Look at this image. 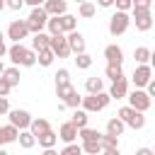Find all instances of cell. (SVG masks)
I'll use <instances>...</instances> for the list:
<instances>
[{"label": "cell", "instance_id": "obj_1", "mask_svg": "<svg viewBox=\"0 0 155 155\" xmlns=\"http://www.w3.org/2000/svg\"><path fill=\"white\" fill-rule=\"evenodd\" d=\"M131 22H136L138 31H148L153 27V15H150V0H136L133 2V17Z\"/></svg>", "mask_w": 155, "mask_h": 155}, {"label": "cell", "instance_id": "obj_2", "mask_svg": "<svg viewBox=\"0 0 155 155\" xmlns=\"http://www.w3.org/2000/svg\"><path fill=\"white\" fill-rule=\"evenodd\" d=\"M7 56H10V61L15 63V68H17V65H24V68L36 65V53H34L31 48H24L22 44H12V46L7 48Z\"/></svg>", "mask_w": 155, "mask_h": 155}, {"label": "cell", "instance_id": "obj_3", "mask_svg": "<svg viewBox=\"0 0 155 155\" xmlns=\"http://www.w3.org/2000/svg\"><path fill=\"white\" fill-rule=\"evenodd\" d=\"M109 102H111L109 92H99V94H87V97H82V111H87V114L102 111V109H107V107H109Z\"/></svg>", "mask_w": 155, "mask_h": 155}, {"label": "cell", "instance_id": "obj_4", "mask_svg": "<svg viewBox=\"0 0 155 155\" xmlns=\"http://www.w3.org/2000/svg\"><path fill=\"white\" fill-rule=\"evenodd\" d=\"M46 24H48V15H46V10H44V7H34L31 15H29V19H27L29 34H41Z\"/></svg>", "mask_w": 155, "mask_h": 155}, {"label": "cell", "instance_id": "obj_5", "mask_svg": "<svg viewBox=\"0 0 155 155\" xmlns=\"http://www.w3.org/2000/svg\"><path fill=\"white\" fill-rule=\"evenodd\" d=\"M119 119L124 121V126H131V128H136V131L145 126V116H143L140 111L131 109V107H121V109H119Z\"/></svg>", "mask_w": 155, "mask_h": 155}, {"label": "cell", "instance_id": "obj_6", "mask_svg": "<svg viewBox=\"0 0 155 155\" xmlns=\"http://www.w3.org/2000/svg\"><path fill=\"white\" fill-rule=\"evenodd\" d=\"M128 27H131V17H128L126 12H114V15L109 17V34H111V36L126 34Z\"/></svg>", "mask_w": 155, "mask_h": 155}, {"label": "cell", "instance_id": "obj_7", "mask_svg": "<svg viewBox=\"0 0 155 155\" xmlns=\"http://www.w3.org/2000/svg\"><path fill=\"white\" fill-rule=\"evenodd\" d=\"M150 104H153V99L145 94V90H133L128 94V107L136 109V111H140V114H145L150 109Z\"/></svg>", "mask_w": 155, "mask_h": 155}, {"label": "cell", "instance_id": "obj_8", "mask_svg": "<svg viewBox=\"0 0 155 155\" xmlns=\"http://www.w3.org/2000/svg\"><path fill=\"white\" fill-rule=\"evenodd\" d=\"M10 126H15L17 131H29L31 126V114L24 109H10Z\"/></svg>", "mask_w": 155, "mask_h": 155}, {"label": "cell", "instance_id": "obj_9", "mask_svg": "<svg viewBox=\"0 0 155 155\" xmlns=\"http://www.w3.org/2000/svg\"><path fill=\"white\" fill-rule=\"evenodd\" d=\"M7 36L15 41V44H22V39L29 36V27H27V19H12L10 27H7Z\"/></svg>", "mask_w": 155, "mask_h": 155}, {"label": "cell", "instance_id": "obj_10", "mask_svg": "<svg viewBox=\"0 0 155 155\" xmlns=\"http://www.w3.org/2000/svg\"><path fill=\"white\" fill-rule=\"evenodd\" d=\"M131 80H133L136 90H140V87H148V82L153 80V68H150V65H136V70H133Z\"/></svg>", "mask_w": 155, "mask_h": 155}, {"label": "cell", "instance_id": "obj_11", "mask_svg": "<svg viewBox=\"0 0 155 155\" xmlns=\"http://www.w3.org/2000/svg\"><path fill=\"white\" fill-rule=\"evenodd\" d=\"M48 48L53 51L56 58H68L70 56V48H68V41H65V34H58V36H51V44Z\"/></svg>", "mask_w": 155, "mask_h": 155}, {"label": "cell", "instance_id": "obj_12", "mask_svg": "<svg viewBox=\"0 0 155 155\" xmlns=\"http://www.w3.org/2000/svg\"><path fill=\"white\" fill-rule=\"evenodd\" d=\"M65 41H68V48H70V53H75V56H82V53H85V36H82L80 31L65 34Z\"/></svg>", "mask_w": 155, "mask_h": 155}, {"label": "cell", "instance_id": "obj_13", "mask_svg": "<svg viewBox=\"0 0 155 155\" xmlns=\"http://www.w3.org/2000/svg\"><path fill=\"white\" fill-rule=\"evenodd\" d=\"M41 7L46 10L48 17H63L65 10H68V2H65V0H46Z\"/></svg>", "mask_w": 155, "mask_h": 155}, {"label": "cell", "instance_id": "obj_14", "mask_svg": "<svg viewBox=\"0 0 155 155\" xmlns=\"http://www.w3.org/2000/svg\"><path fill=\"white\" fill-rule=\"evenodd\" d=\"M104 58H107V65H121V63H124V51H121V46L109 44V46L104 48Z\"/></svg>", "mask_w": 155, "mask_h": 155}, {"label": "cell", "instance_id": "obj_15", "mask_svg": "<svg viewBox=\"0 0 155 155\" xmlns=\"http://www.w3.org/2000/svg\"><path fill=\"white\" fill-rule=\"evenodd\" d=\"M58 138H61L65 145H70V143H75V138H78V128H75L70 121H65V124H61V128H58Z\"/></svg>", "mask_w": 155, "mask_h": 155}, {"label": "cell", "instance_id": "obj_16", "mask_svg": "<svg viewBox=\"0 0 155 155\" xmlns=\"http://www.w3.org/2000/svg\"><path fill=\"white\" fill-rule=\"evenodd\" d=\"M109 97H111V99H124V97H128V80H126V78H121V80L111 82Z\"/></svg>", "mask_w": 155, "mask_h": 155}, {"label": "cell", "instance_id": "obj_17", "mask_svg": "<svg viewBox=\"0 0 155 155\" xmlns=\"http://www.w3.org/2000/svg\"><path fill=\"white\" fill-rule=\"evenodd\" d=\"M58 22H61V31L63 34H73V31H78V17L75 15H63V17H58Z\"/></svg>", "mask_w": 155, "mask_h": 155}, {"label": "cell", "instance_id": "obj_18", "mask_svg": "<svg viewBox=\"0 0 155 155\" xmlns=\"http://www.w3.org/2000/svg\"><path fill=\"white\" fill-rule=\"evenodd\" d=\"M48 131H51V124H48L46 119H31L29 133H31L34 138H39V136H44V133H48Z\"/></svg>", "mask_w": 155, "mask_h": 155}, {"label": "cell", "instance_id": "obj_19", "mask_svg": "<svg viewBox=\"0 0 155 155\" xmlns=\"http://www.w3.org/2000/svg\"><path fill=\"white\" fill-rule=\"evenodd\" d=\"M48 44H51V36L48 34H34V39H31V51L34 53H39V51H44V48H48Z\"/></svg>", "mask_w": 155, "mask_h": 155}, {"label": "cell", "instance_id": "obj_20", "mask_svg": "<svg viewBox=\"0 0 155 155\" xmlns=\"http://www.w3.org/2000/svg\"><path fill=\"white\" fill-rule=\"evenodd\" d=\"M85 90H87V94H99V92H104V80L102 78H87Z\"/></svg>", "mask_w": 155, "mask_h": 155}, {"label": "cell", "instance_id": "obj_21", "mask_svg": "<svg viewBox=\"0 0 155 155\" xmlns=\"http://www.w3.org/2000/svg\"><path fill=\"white\" fill-rule=\"evenodd\" d=\"M87 121H90V114H87V111H82V109H75V114H73L70 124L80 131V128H87Z\"/></svg>", "mask_w": 155, "mask_h": 155}, {"label": "cell", "instance_id": "obj_22", "mask_svg": "<svg viewBox=\"0 0 155 155\" xmlns=\"http://www.w3.org/2000/svg\"><path fill=\"white\" fill-rule=\"evenodd\" d=\"M124 128H126V126H124V121H121L119 116H114V119L107 121V133H109V136H116V138H119V136L124 133Z\"/></svg>", "mask_w": 155, "mask_h": 155}, {"label": "cell", "instance_id": "obj_23", "mask_svg": "<svg viewBox=\"0 0 155 155\" xmlns=\"http://www.w3.org/2000/svg\"><path fill=\"white\" fill-rule=\"evenodd\" d=\"M36 140H39V145H41L44 150H48V148H53V145L58 143V133H56V131L51 128L48 133H44V136H39Z\"/></svg>", "mask_w": 155, "mask_h": 155}, {"label": "cell", "instance_id": "obj_24", "mask_svg": "<svg viewBox=\"0 0 155 155\" xmlns=\"http://www.w3.org/2000/svg\"><path fill=\"white\" fill-rule=\"evenodd\" d=\"M133 58H136V63H138V65H150V48L138 46V48L133 51Z\"/></svg>", "mask_w": 155, "mask_h": 155}, {"label": "cell", "instance_id": "obj_25", "mask_svg": "<svg viewBox=\"0 0 155 155\" xmlns=\"http://www.w3.org/2000/svg\"><path fill=\"white\" fill-rule=\"evenodd\" d=\"M2 78H5L7 82H10V87H17V85H19V78H22V75H19V68H15V65H12V68H5Z\"/></svg>", "mask_w": 155, "mask_h": 155}, {"label": "cell", "instance_id": "obj_26", "mask_svg": "<svg viewBox=\"0 0 155 155\" xmlns=\"http://www.w3.org/2000/svg\"><path fill=\"white\" fill-rule=\"evenodd\" d=\"M78 138H80L82 143H90V140H99L102 133L94 131V128H80V131H78Z\"/></svg>", "mask_w": 155, "mask_h": 155}, {"label": "cell", "instance_id": "obj_27", "mask_svg": "<svg viewBox=\"0 0 155 155\" xmlns=\"http://www.w3.org/2000/svg\"><path fill=\"white\" fill-rule=\"evenodd\" d=\"M53 58H56V56H53V51H51V48H44V51H39V53H36V63H39V65H44V68H48V65L53 63Z\"/></svg>", "mask_w": 155, "mask_h": 155}, {"label": "cell", "instance_id": "obj_28", "mask_svg": "<svg viewBox=\"0 0 155 155\" xmlns=\"http://www.w3.org/2000/svg\"><path fill=\"white\" fill-rule=\"evenodd\" d=\"M17 143H19L24 150H29V148H34V145H36V138H34L29 131H19V138H17Z\"/></svg>", "mask_w": 155, "mask_h": 155}, {"label": "cell", "instance_id": "obj_29", "mask_svg": "<svg viewBox=\"0 0 155 155\" xmlns=\"http://www.w3.org/2000/svg\"><path fill=\"white\" fill-rule=\"evenodd\" d=\"M104 75H107L111 82H116V80L124 78V70H121V65H107V68H104Z\"/></svg>", "mask_w": 155, "mask_h": 155}, {"label": "cell", "instance_id": "obj_30", "mask_svg": "<svg viewBox=\"0 0 155 155\" xmlns=\"http://www.w3.org/2000/svg\"><path fill=\"white\" fill-rule=\"evenodd\" d=\"M78 12H80V17H85V19H90V17H94V12H97V7H94V2H80V7H78Z\"/></svg>", "mask_w": 155, "mask_h": 155}, {"label": "cell", "instance_id": "obj_31", "mask_svg": "<svg viewBox=\"0 0 155 155\" xmlns=\"http://www.w3.org/2000/svg\"><path fill=\"white\" fill-rule=\"evenodd\" d=\"M63 104H65V107H70V109H78V107L82 104V97L78 94V90H73V92H70V94L63 99Z\"/></svg>", "mask_w": 155, "mask_h": 155}, {"label": "cell", "instance_id": "obj_32", "mask_svg": "<svg viewBox=\"0 0 155 155\" xmlns=\"http://www.w3.org/2000/svg\"><path fill=\"white\" fill-rule=\"evenodd\" d=\"M2 136H5V143H15V140L19 138V131L7 124V126H2Z\"/></svg>", "mask_w": 155, "mask_h": 155}, {"label": "cell", "instance_id": "obj_33", "mask_svg": "<svg viewBox=\"0 0 155 155\" xmlns=\"http://www.w3.org/2000/svg\"><path fill=\"white\" fill-rule=\"evenodd\" d=\"M80 148H82V153H87V155H99V153H102V145H99V140H90V143H82Z\"/></svg>", "mask_w": 155, "mask_h": 155}, {"label": "cell", "instance_id": "obj_34", "mask_svg": "<svg viewBox=\"0 0 155 155\" xmlns=\"http://www.w3.org/2000/svg\"><path fill=\"white\" fill-rule=\"evenodd\" d=\"M99 145H102V150H104V148H119V138H116V136L104 133V136L99 138Z\"/></svg>", "mask_w": 155, "mask_h": 155}, {"label": "cell", "instance_id": "obj_35", "mask_svg": "<svg viewBox=\"0 0 155 155\" xmlns=\"http://www.w3.org/2000/svg\"><path fill=\"white\" fill-rule=\"evenodd\" d=\"M61 85H70V73H68V68H61V70L56 73V87H61Z\"/></svg>", "mask_w": 155, "mask_h": 155}, {"label": "cell", "instance_id": "obj_36", "mask_svg": "<svg viewBox=\"0 0 155 155\" xmlns=\"http://www.w3.org/2000/svg\"><path fill=\"white\" fill-rule=\"evenodd\" d=\"M75 65H78V68H82V70H87V68L92 65V56H87V53L75 56Z\"/></svg>", "mask_w": 155, "mask_h": 155}, {"label": "cell", "instance_id": "obj_37", "mask_svg": "<svg viewBox=\"0 0 155 155\" xmlns=\"http://www.w3.org/2000/svg\"><path fill=\"white\" fill-rule=\"evenodd\" d=\"M58 155H82V148H80L78 143H70V145H65Z\"/></svg>", "mask_w": 155, "mask_h": 155}, {"label": "cell", "instance_id": "obj_38", "mask_svg": "<svg viewBox=\"0 0 155 155\" xmlns=\"http://www.w3.org/2000/svg\"><path fill=\"white\" fill-rule=\"evenodd\" d=\"M128 10H133V0H116V12L128 15Z\"/></svg>", "mask_w": 155, "mask_h": 155}, {"label": "cell", "instance_id": "obj_39", "mask_svg": "<svg viewBox=\"0 0 155 155\" xmlns=\"http://www.w3.org/2000/svg\"><path fill=\"white\" fill-rule=\"evenodd\" d=\"M73 90H75L73 85H61V87H56V94H58L61 99H65V97H68V94H70Z\"/></svg>", "mask_w": 155, "mask_h": 155}, {"label": "cell", "instance_id": "obj_40", "mask_svg": "<svg viewBox=\"0 0 155 155\" xmlns=\"http://www.w3.org/2000/svg\"><path fill=\"white\" fill-rule=\"evenodd\" d=\"M10 90H12V87H10V82H7L5 78H0V97H7V94H10Z\"/></svg>", "mask_w": 155, "mask_h": 155}, {"label": "cell", "instance_id": "obj_41", "mask_svg": "<svg viewBox=\"0 0 155 155\" xmlns=\"http://www.w3.org/2000/svg\"><path fill=\"white\" fill-rule=\"evenodd\" d=\"M2 114H10V102H7V97H0V116Z\"/></svg>", "mask_w": 155, "mask_h": 155}, {"label": "cell", "instance_id": "obj_42", "mask_svg": "<svg viewBox=\"0 0 155 155\" xmlns=\"http://www.w3.org/2000/svg\"><path fill=\"white\" fill-rule=\"evenodd\" d=\"M7 7H10V10H22V7H24V0H10Z\"/></svg>", "mask_w": 155, "mask_h": 155}, {"label": "cell", "instance_id": "obj_43", "mask_svg": "<svg viewBox=\"0 0 155 155\" xmlns=\"http://www.w3.org/2000/svg\"><path fill=\"white\" fill-rule=\"evenodd\" d=\"M145 94H148V97H155V80H150V82H148V87H145Z\"/></svg>", "mask_w": 155, "mask_h": 155}, {"label": "cell", "instance_id": "obj_44", "mask_svg": "<svg viewBox=\"0 0 155 155\" xmlns=\"http://www.w3.org/2000/svg\"><path fill=\"white\" fill-rule=\"evenodd\" d=\"M7 53V46H5V36H2V31H0V58Z\"/></svg>", "mask_w": 155, "mask_h": 155}, {"label": "cell", "instance_id": "obj_45", "mask_svg": "<svg viewBox=\"0 0 155 155\" xmlns=\"http://www.w3.org/2000/svg\"><path fill=\"white\" fill-rule=\"evenodd\" d=\"M102 155H119V148H104Z\"/></svg>", "mask_w": 155, "mask_h": 155}, {"label": "cell", "instance_id": "obj_46", "mask_svg": "<svg viewBox=\"0 0 155 155\" xmlns=\"http://www.w3.org/2000/svg\"><path fill=\"white\" fill-rule=\"evenodd\" d=\"M136 155H153V150H150V148H138Z\"/></svg>", "mask_w": 155, "mask_h": 155}, {"label": "cell", "instance_id": "obj_47", "mask_svg": "<svg viewBox=\"0 0 155 155\" xmlns=\"http://www.w3.org/2000/svg\"><path fill=\"white\" fill-rule=\"evenodd\" d=\"M114 0H99V7H111Z\"/></svg>", "mask_w": 155, "mask_h": 155}, {"label": "cell", "instance_id": "obj_48", "mask_svg": "<svg viewBox=\"0 0 155 155\" xmlns=\"http://www.w3.org/2000/svg\"><path fill=\"white\" fill-rule=\"evenodd\" d=\"M41 155H58V153H56V150H53V148H48V150H44V153H41Z\"/></svg>", "mask_w": 155, "mask_h": 155}, {"label": "cell", "instance_id": "obj_49", "mask_svg": "<svg viewBox=\"0 0 155 155\" xmlns=\"http://www.w3.org/2000/svg\"><path fill=\"white\" fill-rule=\"evenodd\" d=\"M150 68H155V51H150Z\"/></svg>", "mask_w": 155, "mask_h": 155}, {"label": "cell", "instance_id": "obj_50", "mask_svg": "<svg viewBox=\"0 0 155 155\" xmlns=\"http://www.w3.org/2000/svg\"><path fill=\"white\" fill-rule=\"evenodd\" d=\"M5 145V136H2V126H0V148Z\"/></svg>", "mask_w": 155, "mask_h": 155}, {"label": "cell", "instance_id": "obj_51", "mask_svg": "<svg viewBox=\"0 0 155 155\" xmlns=\"http://www.w3.org/2000/svg\"><path fill=\"white\" fill-rule=\"evenodd\" d=\"M2 73H5V65H2V61H0V78H2Z\"/></svg>", "mask_w": 155, "mask_h": 155}, {"label": "cell", "instance_id": "obj_52", "mask_svg": "<svg viewBox=\"0 0 155 155\" xmlns=\"http://www.w3.org/2000/svg\"><path fill=\"white\" fill-rule=\"evenodd\" d=\"M2 10H5V2H2V0H0V12H2Z\"/></svg>", "mask_w": 155, "mask_h": 155}, {"label": "cell", "instance_id": "obj_53", "mask_svg": "<svg viewBox=\"0 0 155 155\" xmlns=\"http://www.w3.org/2000/svg\"><path fill=\"white\" fill-rule=\"evenodd\" d=\"M0 155H7V153H5V150H2V148H0Z\"/></svg>", "mask_w": 155, "mask_h": 155}, {"label": "cell", "instance_id": "obj_54", "mask_svg": "<svg viewBox=\"0 0 155 155\" xmlns=\"http://www.w3.org/2000/svg\"><path fill=\"white\" fill-rule=\"evenodd\" d=\"M153 155H155V148H153Z\"/></svg>", "mask_w": 155, "mask_h": 155}]
</instances>
